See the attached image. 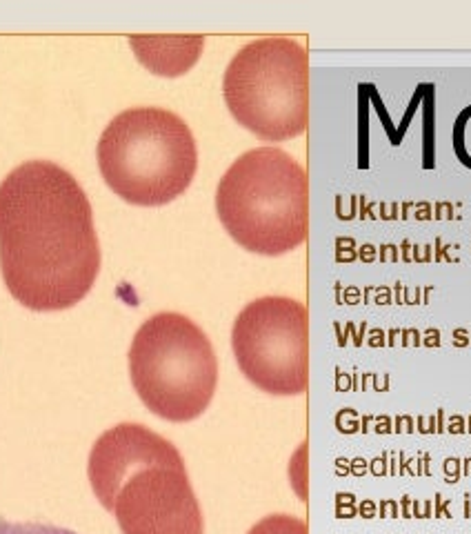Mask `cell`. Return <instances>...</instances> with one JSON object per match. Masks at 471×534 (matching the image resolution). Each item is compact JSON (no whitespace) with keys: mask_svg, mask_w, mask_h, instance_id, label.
I'll return each mask as SVG.
<instances>
[{"mask_svg":"<svg viewBox=\"0 0 471 534\" xmlns=\"http://www.w3.org/2000/svg\"><path fill=\"white\" fill-rule=\"evenodd\" d=\"M0 272L33 312L69 309L100 272L91 202L67 170L27 160L0 182Z\"/></svg>","mask_w":471,"mask_h":534,"instance_id":"cell-1","label":"cell"},{"mask_svg":"<svg viewBox=\"0 0 471 534\" xmlns=\"http://www.w3.org/2000/svg\"><path fill=\"white\" fill-rule=\"evenodd\" d=\"M216 212L240 247L260 256L291 252L309 232L305 167L278 147L245 152L218 182Z\"/></svg>","mask_w":471,"mask_h":534,"instance_id":"cell-2","label":"cell"},{"mask_svg":"<svg viewBox=\"0 0 471 534\" xmlns=\"http://www.w3.org/2000/svg\"><path fill=\"white\" fill-rule=\"evenodd\" d=\"M105 182L123 200L160 207L187 192L198 150L191 130L163 107H131L105 127L96 150Z\"/></svg>","mask_w":471,"mask_h":534,"instance_id":"cell-3","label":"cell"},{"mask_svg":"<svg viewBox=\"0 0 471 534\" xmlns=\"http://www.w3.org/2000/svg\"><path fill=\"white\" fill-rule=\"evenodd\" d=\"M129 376L147 410L165 421L187 423L209 408L218 361L211 341L191 319L160 312L133 336Z\"/></svg>","mask_w":471,"mask_h":534,"instance_id":"cell-4","label":"cell"},{"mask_svg":"<svg viewBox=\"0 0 471 534\" xmlns=\"http://www.w3.org/2000/svg\"><path fill=\"white\" fill-rule=\"evenodd\" d=\"M231 116L267 143L296 138L309 123V53L285 36L258 38L231 58L223 76Z\"/></svg>","mask_w":471,"mask_h":534,"instance_id":"cell-5","label":"cell"},{"mask_svg":"<svg viewBox=\"0 0 471 534\" xmlns=\"http://www.w3.org/2000/svg\"><path fill=\"white\" fill-rule=\"evenodd\" d=\"M231 347L240 372L273 396H296L309 383V314L287 296H262L238 314Z\"/></svg>","mask_w":471,"mask_h":534,"instance_id":"cell-6","label":"cell"},{"mask_svg":"<svg viewBox=\"0 0 471 534\" xmlns=\"http://www.w3.org/2000/svg\"><path fill=\"white\" fill-rule=\"evenodd\" d=\"M123 534H205L198 499L176 445L129 470L100 499Z\"/></svg>","mask_w":471,"mask_h":534,"instance_id":"cell-7","label":"cell"},{"mask_svg":"<svg viewBox=\"0 0 471 534\" xmlns=\"http://www.w3.org/2000/svg\"><path fill=\"white\" fill-rule=\"evenodd\" d=\"M138 60L147 69L158 76H180L200 58L205 47L203 36H153V38H131Z\"/></svg>","mask_w":471,"mask_h":534,"instance_id":"cell-8","label":"cell"},{"mask_svg":"<svg viewBox=\"0 0 471 534\" xmlns=\"http://www.w3.org/2000/svg\"><path fill=\"white\" fill-rule=\"evenodd\" d=\"M452 143H454V154L460 160V165H465L471 170V105H467L454 120V132H452Z\"/></svg>","mask_w":471,"mask_h":534,"instance_id":"cell-9","label":"cell"},{"mask_svg":"<svg viewBox=\"0 0 471 534\" xmlns=\"http://www.w3.org/2000/svg\"><path fill=\"white\" fill-rule=\"evenodd\" d=\"M247 534H307V523L291 514H271L258 521Z\"/></svg>","mask_w":471,"mask_h":534,"instance_id":"cell-10","label":"cell"},{"mask_svg":"<svg viewBox=\"0 0 471 534\" xmlns=\"http://www.w3.org/2000/svg\"><path fill=\"white\" fill-rule=\"evenodd\" d=\"M0 534H76L71 530L58 528V525L47 523H11L0 521Z\"/></svg>","mask_w":471,"mask_h":534,"instance_id":"cell-11","label":"cell"}]
</instances>
